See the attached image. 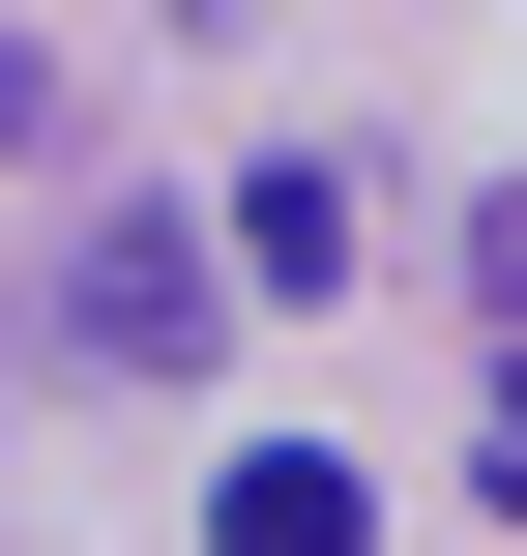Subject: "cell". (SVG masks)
Returning <instances> with one entry per match:
<instances>
[{
  "instance_id": "cell-1",
  "label": "cell",
  "mask_w": 527,
  "mask_h": 556,
  "mask_svg": "<svg viewBox=\"0 0 527 556\" xmlns=\"http://www.w3.org/2000/svg\"><path fill=\"white\" fill-rule=\"evenodd\" d=\"M29 352H59V381H205V352H235V264H205L147 176H117V205L29 176Z\"/></svg>"
},
{
  "instance_id": "cell-2",
  "label": "cell",
  "mask_w": 527,
  "mask_h": 556,
  "mask_svg": "<svg viewBox=\"0 0 527 556\" xmlns=\"http://www.w3.org/2000/svg\"><path fill=\"white\" fill-rule=\"evenodd\" d=\"M205 556H381L352 440H235V469H205Z\"/></svg>"
},
{
  "instance_id": "cell-3",
  "label": "cell",
  "mask_w": 527,
  "mask_h": 556,
  "mask_svg": "<svg viewBox=\"0 0 527 556\" xmlns=\"http://www.w3.org/2000/svg\"><path fill=\"white\" fill-rule=\"evenodd\" d=\"M352 235H381L352 147H264V176H235V264H264V293H352Z\"/></svg>"
},
{
  "instance_id": "cell-4",
  "label": "cell",
  "mask_w": 527,
  "mask_h": 556,
  "mask_svg": "<svg viewBox=\"0 0 527 556\" xmlns=\"http://www.w3.org/2000/svg\"><path fill=\"white\" fill-rule=\"evenodd\" d=\"M469 323H499V352H527V176H499V205H469Z\"/></svg>"
},
{
  "instance_id": "cell-5",
  "label": "cell",
  "mask_w": 527,
  "mask_h": 556,
  "mask_svg": "<svg viewBox=\"0 0 527 556\" xmlns=\"http://www.w3.org/2000/svg\"><path fill=\"white\" fill-rule=\"evenodd\" d=\"M469 469H499V498H527V352H499V410H469Z\"/></svg>"
},
{
  "instance_id": "cell-6",
  "label": "cell",
  "mask_w": 527,
  "mask_h": 556,
  "mask_svg": "<svg viewBox=\"0 0 527 556\" xmlns=\"http://www.w3.org/2000/svg\"><path fill=\"white\" fill-rule=\"evenodd\" d=\"M176 29H264V0H176Z\"/></svg>"
}]
</instances>
